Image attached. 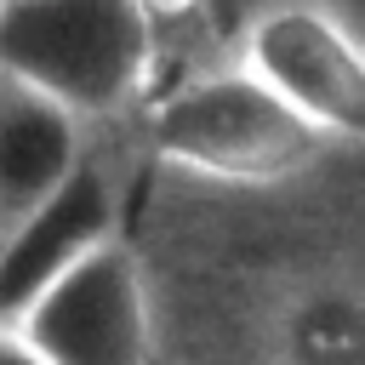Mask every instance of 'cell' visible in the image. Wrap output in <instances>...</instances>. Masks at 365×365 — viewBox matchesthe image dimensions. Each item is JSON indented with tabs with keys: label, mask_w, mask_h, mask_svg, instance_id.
Listing matches in <instances>:
<instances>
[{
	"label": "cell",
	"mask_w": 365,
	"mask_h": 365,
	"mask_svg": "<svg viewBox=\"0 0 365 365\" xmlns=\"http://www.w3.org/2000/svg\"><path fill=\"white\" fill-rule=\"evenodd\" d=\"M240 68L331 143L365 125V51L325 0H268L240 34Z\"/></svg>",
	"instance_id": "cell-3"
},
{
	"label": "cell",
	"mask_w": 365,
	"mask_h": 365,
	"mask_svg": "<svg viewBox=\"0 0 365 365\" xmlns=\"http://www.w3.org/2000/svg\"><path fill=\"white\" fill-rule=\"evenodd\" d=\"M80 125L63 103L0 74V234L86 160Z\"/></svg>",
	"instance_id": "cell-6"
},
{
	"label": "cell",
	"mask_w": 365,
	"mask_h": 365,
	"mask_svg": "<svg viewBox=\"0 0 365 365\" xmlns=\"http://www.w3.org/2000/svg\"><path fill=\"white\" fill-rule=\"evenodd\" d=\"M114 240V177L86 154L29 217L0 234V325H11L63 268Z\"/></svg>",
	"instance_id": "cell-5"
},
{
	"label": "cell",
	"mask_w": 365,
	"mask_h": 365,
	"mask_svg": "<svg viewBox=\"0 0 365 365\" xmlns=\"http://www.w3.org/2000/svg\"><path fill=\"white\" fill-rule=\"evenodd\" d=\"M0 365H46V359H40V354H34L11 325H0Z\"/></svg>",
	"instance_id": "cell-7"
},
{
	"label": "cell",
	"mask_w": 365,
	"mask_h": 365,
	"mask_svg": "<svg viewBox=\"0 0 365 365\" xmlns=\"http://www.w3.org/2000/svg\"><path fill=\"white\" fill-rule=\"evenodd\" d=\"M154 68L148 0H0V74L103 120L137 103Z\"/></svg>",
	"instance_id": "cell-1"
},
{
	"label": "cell",
	"mask_w": 365,
	"mask_h": 365,
	"mask_svg": "<svg viewBox=\"0 0 365 365\" xmlns=\"http://www.w3.org/2000/svg\"><path fill=\"white\" fill-rule=\"evenodd\" d=\"M148 143L165 165L211 182H285L331 148V137L297 120L240 63L165 91L148 120Z\"/></svg>",
	"instance_id": "cell-2"
},
{
	"label": "cell",
	"mask_w": 365,
	"mask_h": 365,
	"mask_svg": "<svg viewBox=\"0 0 365 365\" xmlns=\"http://www.w3.org/2000/svg\"><path fill=\"white\" fill-rule=\"evenodd\" d=\"M11 331L46 365H154L148 291L137 257L120 240H103L74 268H63L11 319Z\"/></svg>",
	"instance_id": "cell-4"
}]
</instances>
